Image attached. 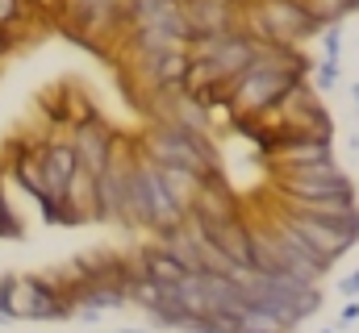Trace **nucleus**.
<instances>
[{
	"instance_id": "6ab92c4d",
	"label": "nucleus",
	"mask_w": 359,
	"mask_h": 333,
	"mask_svg": "<svg viewBox=\"0 0 359 333\" xmlns=\"http://www.w3.org/2000/svg\"><path fill=\"white\" fill-rule=\"evenodd\" d=\"M318 38H322V50H326V59H330V63H339V55H343V25H326Z\"/></svg>"
},
{
	"instance_id": "2eb2a0df",
	"label": "nucleus",
	"mask_w": 359,
	"mask_h": 333,
	"mask_svg": "<svg viewBox=\"0 0 359 333\" xmlns=\"http://www.w3.org/2000/svg\"><path fill=\"white\" fill-rule=\"evenodd\" d=\"M301 4H305V13L313 17L318 29H326V25H343L351 13H359L355 0H301Z\"/></svg>"
},
{
	"instance_id": "7ed1b4c3",
	"label": "nucleus",
	"mask_w": 359,
	"mask_h": 333,
	"mask_svg": "<svg viewBox=\"0 0 359 333\" xmlns=\"http://www.w3.org/2000/svg\"><path fill=\"white\" fill-rule=\"evenodd\" d=\"M17 321H67L76 313L63 275H17Z\"/></svg>"
},
{
	"instance_id": "a878e982",
	"label": "nucleus",
	"mask_w": 359,
	"mask_h": 333,
	"mask_svg": "<svg viewBox=\"0 0 359 333\" xmlns=\"http://www.w3.org/2000/svg\"><path fill=\"white\" fill-rule=\"evenodd\" d=\"M322 333H334V330H322Z\"/></svg>"
},
{
	"instance_id": "f8f14e48",
	"label": "nucleus",
	"mask_w": 359,
	"mask_h": 333,
	"mask_svg": "<svg viewBox=\"0 0 359 333\" xmlns=\"http://www.w3.org/2000/svg\"><path fill=\"white\" fill-rule=\"evenodd\" d=\"M63 204L76 213V221H80V225L96 221V183H92V175L84 171V166H76V171H72V179L63 183Z\"/></svg>"
},
{
	"instance_id": "39448f33",
	"label": "nucleus",
	"mask_w": 359,
	"mask_h": 333,
	"mask_svg": "<svg viewBox=\"0 0 359 333\" xmlns=\"http://www.w3.org/2000/svg\"><path fill=\"white\" fill-rule=\"evenodd\" d=\"M268 213H276L305 246L326 262V267H334V262L359 242L351 229H343V225H334V221H318V217H301V213H284V208H268Z\"/></svg>"
},
{
	"instance_id": "aec40b11",
	"label": "nucleus",
	"mask_w": 359,
	"mask_h": 333,
	"mask_svg": "<svg viewBox=\"0 0 359 333\" xmlns=\"http://www.w3.org/2000/svg\"><path fill=\"white\" fill-rule=\"evenodd\" d=\"M309 71H313V87H334V83H339V63H330V59L313 63Z\"/></svg>"
},
{
	"instance_id": "f257e3e1",
	"label": "nucleus",
	"mask_w": 359,
	"mask_h": 333,
	"mask_svg": "<svg viewBox=\"0 0 359 333\" xmlns=\"http://www.w3.org/2000/svg\"><path fill=\"white\" fill-rule=\"evenodd\" d=\"M138 155L151 159L155 166H180V171H192V175H209V171H222L217 159V146L209 142V134H192V129H180L168 121H155L138 142Z\"/></svg>"
},
{
	"instance_id": "6e6552de",
	"label": "nucleus",
	"mask_w": 359,
	"mask_h": 333,
	"mask_svg": "<svg viewBox=\"0 0 359 333\" xmlns=\"http://www.w3.org/2000/svg\"><path fill=\"white\" fill-rule=\"evenodd\" d=\"M196 221V217H192ZM205 238L222 250L234 267H251V221L247 217H226V221H196Z\"/></svg>"
},
{
	"instance_id": "ddd939ff",
	"label": "nucleus",
	"mask_w": 359,
	"mask_h": 333,
	"mask_svg": "<svg viewBox=\"0 0 359 333\" xmlns=\"http://www.w3.org/2000/svg\"><path fill=\"white\" fill-rule=\"evenodd\" d=\"M134 254H138L142 275H147V279H155V283H180V279L188 275V271H184V267H180L176 258L159 246V242H155V246H147V250H134Z\"/></svg>"
},
{
	"instance_id": "f3484780",
	"label": "nucleus",
	"mask_w": 359,
	"mask_h": 333,
	"mask_svg": "<svg viewBox=\"0 0 359 333\" xmlns=\"http://www.w3.org/2000/svg\"><path fill=\"white\" fill-rule=\"evenodd\" d=\"M234 333H288L271 313H264V309H243L238 313V330Z\"/></svg>"
},
{
	"instance_id": "f03ea898",
	"label": "nucleus",
	"mask_w": 359,
	"mask_h": 333,
	"mask_svg": "<svg viewBox=\"0 0 359 333\" xmlns=\"http://www.w3.org/2000/svg\"><path fill=\"white\" fill-rule=\"evenodd\" d=\"M297 80H305V76H288V71H271V67L251 63L238 80H230V100H226V108H230L234 117H268L271 104H276Z\"/></svg>"
},
{
	"instance_id": "9b49d317",
	"label": "nucleus",
	"mask_w": 359,
	"mask_h": 333,
	"mask_svg": "<svg viewBox=\"0 0 359 333\" xmlns=\"http://www.w3.org/2000/svg\"><path fill=\"white\" fill-rule=\"evenodd\" d=\"M201 292H205V309H209V313H230V317H238V313L247 309V300H243V292H238V283H234L230 275H201Z\"/></svg>"
},
{
	"instance_id": "9d476101",
	"label": "nucleus",
	"mask_w": 359,
	"mask_h": 333,
	"mask_svg": "<svg viewBox=\"0 0 359 333\" xmlns=\"http://www.w3.org/2000/svg\"><path fill=\"white\" fill-rule=\"evenodd\" d=\"M268 159L276 163V171H297V166L330 163L334 146H330V138H280Z\"/></svg>"
},
{
	"instance_id": "5701e85b",
	"label": "nucleus",
	"mask_w": 359,
	"mask_h": 333,
	"mask_svg": "<svg viewBox=\"0 0 359 333\" xmlns=\"http://www.w3.org/2000/svg\"><path fill=\"white\" fill-rule=\"evenodd\" d=\"M359 321V300H347L343 313H339V325H355Z\"/></svg>"
},
{
	"instance_id": "dca6fc26",
	"label": "nucleus",
	"mask_w": 359,
	"mask_h": 333,
	"mask_svg": "<svg viewBox=\"0 0 359 333\" xmlns=\"http://www.w3.org/2000/svg\"><path fill=\"white\" fill-rule=\"evenodd\" d=\"M172 4H180V0H126V29H138V25L155 21V17L168 13ZM121 38H126V34H121Z\"/></svg>"
},
{
	"instance_id": "393cba45",
	"label": "nucleus",
	"mask_w": 359,
	"mask_h": 333,
	"mask_svg": "<svg viewBox=\"0 0 359 333\" xmlns=\"http://www.w3.org/2000/svg\"><path fill=\"white\" fill-rule=\"evenodd\" d=\"M121 333H151V330H121Z\"/></svg>"
},
{
	"instance_id": "bb28decb",
	"label": "nucleus",
	"mask_w": 359,
	"mask_h": 333,
	"mask_svg": "<svg viewBox=\"0 0 359 333\" xmlns=\"http://www.w3.org/2000/svg\"><path fill=\"white\" fill-rule=\"evenodd\" d=\"M355 4H359V0H355Z\"/></svg>"
},
{
	"instance_id": "20e7f679",
	"label": "nucleus",
	"mask_w": 359,
	"mask_h": 333,
	"mask_svg": "<svg viewBox=\"0 0 359 333\" xmlns=\"http://www.w3.org/2000/svg\"><path fill=\"white\" fill-rule=\"evenodd\" d=\"M276 192L284 200H330V196H347L355 192L347 171L334 163H313V166H297V171H280L276 175Z\"/></svg>"
},
{
	"instance_id": "a211bd4d",
	"label": "nucleus",
	"mask_w": 359,
	"mask_h": 333,
	"mask_svg": "<svg viewBox=\"0 0 359 333\" xmlns=\"http://www.w3.org/2000/svg\"><path fill=\"white\" fill-rule=\"evenodd\" d=\"M13 304H17V275H0V317L17 321Z\"/></svg>"
},
{
	"instance_id": "b1692460",
	"label": "nucleus",
	"mask_w": 359,
	"mask_h": 333,
	"mask_svg": "<svg viewBox=\"0 0 359 333\" xmlns=\"http://www.w3.org/2000/svg\"><path fill=\"white\" fill-rule=\"evenodd\" d=\"M351 96H355V104H359V83H355V87H351Z\"/></svg>"
},
{
	"instance_id": "412c9836",
	"label": "nucleus",
	"mask_w": 359,
	"mask_h": 333,
	"mask_svg": "<svg viewBox=\"0 0 359 333\" xmlns=\"http://www.w3.org/2000/svg\"><path fill=\"white\" fill-rule=\"evenodd\" d=\"M0 238H21V221L13 217V208L4 200V187H0Z\"/></svg>"
},
{
	"instance_id": "4be33fe9",
	"label": "nucleus",
	"mask_w": 359,
	"mask_h": 333,
	"mask_svg": "<svg viewBox=\"0 0 359 333\" xmlns=\"http://www.w3.org/2000/svg\"><path fill=\"white\" fill-rule=\"evenodd\" d=\"M339 292H343V300H359V271L339 279Z\"/></svg>"
},
{
	"instance_id": "1a4fd4ad",
	"label": "nucleus",
	"mask_w": 359,
	"mask_h": 333,
	"mask_svg": "<svg viewBox=\"0 0 359 333\" xmlns=\"http://www.w3.org/2000/svg\"><path fill=\"white\" fill-rule=\"evenodd\" d=\"M255 38H247V34H226V38H217V46H213V55L205 59L209 67H213V76L217 80H238L247 67H251V59H255Z\"/></svg>"
},
{
	"instance_id": "0eeeda50",
	"label": "nucleus",
	"mask_w": 359,
	"mask_h": 333,
	"mask_svg": "<svg viewBox=\"0 0 359 333\" xmlns=\"http://www.w3.org/2000/svg\"><path fill=\"white\" fill-rule=\"evenodd\" d=\"M72 150H76V163L84 166L88 175H100L109 159L117 155V142H121V134L113 129V125H104L100 117H88V121H80V125H72Z\"/></svg>"
},
{
	"instance_id": "4468645a",
	"label": "nucleus",
	"mask_w": 359,
	"mask_h": 333,
	"mask_svg": "<svg viewBox=\"0 0 359 333\" xmlns=\"http://www.w3.org/2000/svg\"><path fill=\"white\" fill-rule=\"evenodd\" d=\"M155 171H159V183L168 187V196L188 213V204H192V196H196V187H201V175L180 171V166H155Z\"/></svg>"
},
{
	"instance_id": "423d86ee",
	"label": "nucleus",
	"mask_w": 359,
	"mask_h": 333,
	"mask_svg": "<svg viewBox=\"0 0 359 333\" xmlns=\"http://www.w3.org/2000/svg\"><path fill=\"white\" fill-rule=\"evenodd\" d=\"M192 38L243 34V0H180Z\"/></svg>"
}]
</instances>
